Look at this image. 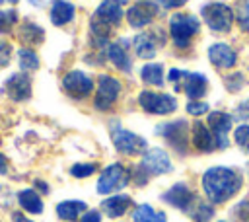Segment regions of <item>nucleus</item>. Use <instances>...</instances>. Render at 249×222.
Here are the masks:
<instances>
[{
    "mask_svg": "<svg viewBox=\"0 0 249 222\" xmlns=\"http://www.w3.org/2000/svg\"><path fill=\"white\" fill-rule=\"evenodd\" d=\"M210 93V78L202 70H185L183 82H181V92L185 99H206Z\"/></svg>",
    "mask_w": 249,
    "mask_h": 222,
    "instance_id": "6ab92c4d",
    "label": "nucleus"
},
{
    "mask_svg": "<svg viewBox=\"0 0 249 222\" xmlns=\"http://www.w3.org/2000/svg\"><path fill=\"white\" fill-rule=\"evenodd\" d=\"M214 222H231V220H228V218H216Z\"/></svg>",
    "mask_w": 249,
    "mask_h": 222,
    "instance_id": "09e8293b",
    "label": "nucleus"
},
{
    "mask_svg": "<svg viewBox=\"0 0 249 222\" xmlns=\"http://www.w3.org/2000/svg\"><path fill=\"white\" fill-rule=\"evenodd\" d=\"M216 208L210 201H206L204 197H198V201L195 203V206L191 208V212L187 214L191 218V222H214L216 220Z\"/></svg>",
    "mask_w": 249,
    "mask_h": 222,
    "instance_id": "c85d7f7f",
    "label": "nucleus"
},
{
    "mask_svg": "<svg viewBox=\"0 0 249 222\" xmlns=\"http://www.w3.org/2000/svg\"><path fill=\"white\" fill-rule=\"evenodd\" d=\"M230 111H231L235 123H249V95L241 97Z\"/></svg>",
    "mask_w": 249,
    "mask_h": 222,
    "instance_id": "4c0bfd02",
    "label": "nucleus"
},
{
    "mask_svg": "<svg viewBox=\"0 0 249 222\" xmlns=\"http://www.w3.org/2000/svg\"><path fill=\"white\" fill-rule=\"evenodd\" d=\"M35 191H37L39 195H47V193L51 191V187H49V183H45L43 179H35Z\"/></svg>",
    "mask_w": 249,
    "mask_h": 222,
    "instance_id": "37998d69",
    "label": "nucleus"
},
{
    "mask_svg": "<svg viewBox=\"0 0 249 222\" xmlns=\"http://www.w3.org/2000/svg\"><path fill=\"white\" fill-rule=\"evenodd\" d=\"M128 185H130V164L123 160H115L99 169L95 191L101 197H109L115 193H123Z\"/></svg>",
    "mask_w": 249,
    "mask_h": 222,
    "instance_id": "9d476101",
    "label": "nucleus"
},
{
    "mask_svg": "<svg viewBox=\"0 0 249 222\" xmlns=\"http://www.w3.org/2000/svg\"><path fill=\"white\" fill-rule=\"evenodd\" d=\"M18 23V12L16 10H0V33L12 31V27Z\"/></svg>",
    "mask_w": 249,
    "mask_h": 222,
    "instance_id": "58836bf2",
    "label": "nucleus"
},
{
    "mask_svg": "<svg viewBox=\"0 0 249 222\" xmlns=\"http://www.w3.org/2000/svg\"><path fill=\"white\" fill-rule=\"evenodd\" d=\"M4 2H8V4H16L18 0H0V4H4Z\"/></svg>",
    "mask_w": 249,
    "mask_h": 222,
    "instance_id": "de8ad7c7",
    "label": "nucleus"
},
{
    "mask_svg": "<svg viewBox=\"0 0 249 222\" xmlns=\"http://www.w3.org/2000/svg\"><path fill=\"white\" fill-rule=\"evenodd\" d=\"M169 47V39H167V31L161 25H152L148 29L136 31L130 35V51L134 55L136 60H156L160 56L161 51H165Z\"/></svg>",
    "mask_w": 249,
    "mask_h": 222,
    "instance_id": "6e6552de",
    "label": "nucleus"
},
{
    "mask_svg": "<svg viewBox=\"0 0 249 222\" xmlns=\"http://www.w3.org/2000/svg\"><path fill=\"white\" fill-rule=\"evenodd\" d=\"M27 2H29L31 6H35V8H43V6H45L49 0H27Z\"/></svg>",
    "mask_w": 249,
    "mask_h": 222,
    "instance_id": "49530a36",
    "label": "nucleus"
},
{
    "mask_svg": "<svg viewBox=\"0 0 249 222\" xmlns=\"http://www.w3.org/2000/svg\"><path fill=\"white\" fill-rule=\"evenodd\" d=\"M156 2L161 8V12H169V14L171 12H179L189 4V0H156Z\"/></svg>",
    "mask_w": 249,
    "mask_h": 222,
    "instance_id": "ea45409f",
    "label": "nucleus"
},
{
    "mask_svg": "<svg viewBox=\"0 0 249 222\" xmlns=\"http://www.w3.org/2000/svg\"><path fill=\"white\" fill-rule=\"evenodd\" d=\"M198 197L200 195L196 193V189L189 181L181 179V181L171 183L167 189H163L161 195H160V201L165 206H171V208H175L183 214H189L191 208L195 206V203L198 201Z\"/></svg>",
    "mask_w": 249,
    "mask_h": 222,
    "instance_id": "4468645a",
    "label": "nucleus"
},
{
    "mask_svg": "<svg viewBox=\"0 0 249 222\" xmlns=\"http://www.w3.org/2000/svg\"><path fill=\"white\" fill-rule=\"evenodd\" d=\"M10 55H12V47L4 41H0V68H4L10 62Z\"/></svg>",
    "mask_w": 249,
    "mask_h": 222,
    "instance_id": "79ce46f5",
    "label": "nucleus"
},
{
    "mask_svg": "<svg viewBox=\"0 0 249 222\" xmlns=\"http://www.w3.org/2000/svg\"><path fill=\"white\" fill-rule=\"evenodd\" d=\"M181 109L189 119H204L212 111V105L208 103V99H185Z\"/></svg>",
    "mask_w": 249,
    "mask_h": 222,
    "instance_id": "7c9ffc66",
    "label": "nucleus"
},
{
    "mask_svg": "<svg viewBox=\"0 0 249 222\" xmlns=\"http://www.w3.org/2000/svg\"><path fill=\"white\" fill-rule=\"evenodd\" d=\"M231 144L239 152L249 154V123H235L231 130Z\"/></svg>",
    "mask_w": 249,
    "mask_h": 222,
    "instance_id": "2f4dec72",
    "label": "nucleus"
},
{
    "mask_svg": "<svg viewBox=\"0 0 249 222\" xmlns=\"http://www.w3.org/2000/svg\"><path fill=\"white\" fill-rule=\"evenodd\" d=\"M200 193L214 206H224L239 197L245 187V175L233 166H208L198 177Z\"/></svg>",
    "mask_w": 249,
    "mask_h": 222,
    "instance_id": "f257e3e1",
    "label": "nucleus"
},
{
    "mask_svg": "<svg viewBox=\"0 0 249 222\" xmlns=\"http://www.w3.org/2000/svg\"><path fill=\"white\" fill-rule=\"evenodd\" d=\"M185 70H187V68H183V66H169V68H167L165 80H167L169 92H173L175 95H179V92H181V82H183Z\"/></svg>",
    "mask_w": 249,
    "mask_h": 222,
    "instance_id": "e433bc0d",
    "label": "nucleus"
},
{
    "mask_svg": "<svg viewBox=\"0 0 249 222\" xmlns=\"http://www.w3.org/2000/svg\"><path fill=\"white\" fill-rule=\"evenodd\" d=\"M88 203L82 201V199H66V201H60L56 204V216L62 220V222H78L80 216L88 210Z\"/></svg>",
    "mask_w": 249,
    "mask_h": 222,
    "instance_id": "a878e982",
    "label": "nucleus"
},
{
    "mask_svg": "<svg viewBox=\"0 0 249 222\" xmlns=\"http://www.w3.org/2000/svg\"><path fill=\"white\" fill-rule=\"evenodd\" d=\"M134 105L140 113L154 119H169L181 111L179 95L167 90H152V88H138L134 92Z\"/></svg>",
    "mask_w": 249,
    "mask_h": 222,
    "instance_id": "39448f33",
    "label": "nucleus"
},
{
    "mask_svg": "<svg viewBox=\"0 0 249 222\" xmlns=\"http://www.w3.org/2000/svg\"><path fill=\"white\" fill-rule=\"evenodd\" d=\"M18 37H19L21 45L31 49V47H37V45H41L45 41V29L35 21H23V25L19 27V35Z\"/></svg>",
    "mask_w": 249,
    "mask_h": 222,
    "instance_id": "bb28decb",
    "label": "nucleus"
},
{
    "mask_svg": "<svg viewBox=\"0 0 249 222\" xmlns=\"http://www.w3.org/2000/svg\"><path fill=\"white\" fill-rule=\"evenodd\" d=\"M167 66L163 60H146L136 66V80L140 82L142 88H152V90H165L167 88Z\"/></svg>",
    "mask_w": 249,
    "mask_h": 222,
    "instance_id": "f3484780",
    "label": "nucleus"
},
{
    "mask_svg": "<svg viewBox=\"0 0 249 222\" xmlns=\"http://www.w3.org/2000/svg\"><path fill=\"white\" fill-rule=\"evenodd\" d=\"M235 31L241 37H249V0H235L233 4Z\"/></svg>",
    "mask_w": 249,
    "mask_h": 222,
    "instance_id": "c756f323",
    "label": "nucleus"
},
{
    "mask_svg": "<svg viewBox=\"0 0 249 222\" xmlns=\"http://www.w3.org/2000/svg\"><path fill=\"white\" fill-rule=\"evenodd\" d=\"M126 97V80L111 70L95 74V90L91 95V109L99 115H113Z\"/></svg>",
    "mask_w": 249,
    "mask_h": 222,
    "instance_id": "7ed1b4c3",
    "label": "nucleus"
},
{
    "mask_svg": "<svg viewBox=\"0 0 249 222\" xmlns=\"http://www.w3.org/2000/svg\"><path fill=\"white\" fill-rule=\"evenodd\" d=\"M105 64L111 68V72L123 76L124 80L132 78L136 74V58L130 51V35H117L105 49H103Z\"/></svg>",
    "mask_w": 249,
    "mask_h": 222,
    "instance_id": "1a4fd4ad",
    "label": "nucleus"
},
{
    "mask_svg": "<svg viewBox=\"0 0 249 222\" xmlns=\"http://www.w3.org/2000/svg\"><path fill=\"white\" fill-rule=\"evenodd\" d=\"M198 18L202 25L208 29V33L216 37H228L235 29L233 21V6L222 0H208L200 4Z\"/></svg>",
    "mask_w": 249,
    "mask_h": 222,
    "instance_id": "0eeeda50",
    "label": "nucleus"
},
{
    "mask_svg": "<svg viewBox=\"0 0 249 222\" xmlns=\"http://www.w3.org/2000/svg\"><path fill=\"white\" fill-rule=\"evenodd\" d=\"M49 19L54 27H64L76 19V6L68 0H53L49 10Z\"/></svg>",
    "mask_w": 249,
    "mask_h": 222,
    "instance_id": "5701e85b",
    "label": "nucleus"
},
{
    "mask_svg": "<svg viewBox=\"0 0 249 222\" xmlns=\"http://www.w3.org/2000/svg\"><path fill=\"white\" fill-rule=\"evenodd\" d=\"M14 222H33V220H29L27 216H23L21 212H14Z\"/></svg>",
    "mask_w": 249,
    "mask_h": 222,
    "instance_id": "a18cd8bd",
    "label": "nucleus"
},
{
    "mask_svg": "<svg viewBox=\"0 0 249 222\" xmlns=\"http://www.w3.org/2000/svg\"><path fill=\"white\" fill-rule=\"evenodd\" d=\"M245 181L249 183V169H245Z\"/></svg>",
    "mask_w": 249,
    "mask_h": 222,
    "instance_id": "8fccbe9b",
    "label": "nucleus"
},
{
    "mask_svg": "<svg viewBox=\"0 0 249 222\" xmlns=\"http://www.w3.org/2000/svg\"><path fill=\"white\" fill-rule=\"evenodd\" d=\"M99 162H76L70 166L68 173L74 177V179H88L95 173H99Z\"/></svg>",
    "mask_w": 249,
    "mask_h": 222,
    "instance_id": "473e14b6",
    "label": "nucleus"
},
{
    "mask_svg": "<svg viewBox=\"0 0 249 222\" xmlns=\"http://www.w3.org/2000/svg\"><path fill=\"white\" fill-rule=\"evenodd\" d=\"M140 166L154 177H163L169 175L175 169L171 152L165 146H148V150L138 158Z\"/></svg>",
    "mask_w": 249,
    "mask_h": 222,
    "instance_id": "dca6fc26",
    "label": "nucleus"
},
{
    "mask_svg": "<svg viewBox=\"0 0 249 222\" xmlns=\"http://www.w3.org/2000/svg\"><path fill=\"white\" fill-rule=\"evenodd\" d=\"M154 136L161 138L163 146L177 158H187L191 150V119L185 115H175L161 119L152 129Z\"/></svg>",
    "mask_w": 249,
    "mask_h": 222,
    "instance_id": "20e7f679",
    "label": "nucleus"
},
{
    "mask_svg": "<svg viewBox=\"0 0 249 222\" xmlns=\"http://www.w3.org/2000/svg\"><path fill=\"white\" fill-rule=\"evenodd\" d=\"M60 88L72 101H86V99H91L93 95L95 76L82 68H70L62 74Z\"/></svg>",
    "mask_w": 249,
    "mask_h": 222,
    "instance_id": "ddd939ff",
    "label": "nucleus"
},
{
    "mask_svg": "<svg viewBox=\"0 0 249 222\" xmlns=\"http://www.w3.org/2000/svg\"><path fill=\"white\" fill-rule=\"evenodd\" d=\"M132 206H134V199L126 191L103 197L99 203V210L107 220H123L126 214H130Z\"/></svg>",
    "mask_w": 249,
    "mask_h": 222,
    "instance_id": "412c9836",
    "label": "nucleus"
},
{
    "mask_svg": "<svg viewBox=\"0 0 249 222\" xmlns=\"http://www.w3.org/2000/svg\"><path fill=\"white\" fill-rule=\"evenodd\" d=\"M130 4V0H101L95 10L91 12V18L99 19L101 23L109 25L111 29L119 31L124 25V10Z\"/></svg>",
    "mask_w": 249,
    "mask_h": 222,
    "instance_id": "a211bd4d",
    "label": "nucleus"
},
{
    "mask_svg": "<svg viewBox=\"0 0 249 222\" xmlns=\"http://www.w3.org/2000/svg\"><path fill=\"white\" fill-rule=\"evenodd\" d=\"M165 31L169 39V49L175 56H187L195 51L200 35H202V21L198 14L193 12H171L165 18Z\"/></svg>",
    "mask_w": 249,
    "mask_h": 222,
    "instance_id": "f03ea898",
    "label": "nucleus"
},
{
    "mask_svg": "<svg viewBox=\"0 0 249 222\" xmlns=\"http://www.w3.org/2000/svg\"><path fill=\"white\" fill-rule=\"evenodd\" d=\"M130 222H169L167 212L161 208H156L150 203H138L130 210Z\"/></svg>",
    "mask_w": 249,
    "mask_h": 222,
    "instance_id": "393cba45",
    "label": "nucleus"
},
{
    "mask_svg": "<svg viewBox=\"0 0 249 222\" xmlns=\"http://www.w3.org/2000/svg\"><path fill=\"white\" fill-rule=\"evenodd\" d=\"M204 121L214 134L218 152H226L231 146V130L235 127V119H233L231 111L222 109V107H218V109L212 107V111L204 117Z\"/></svg>",
    "mask_w": 249,
    "mask_h": 222,
    "instance_id": "2eb2a0df",
    "label": "nucleus"
},
{
    "mask_svg": "<svg viewBox=\"0 0 249 222\" xmlns=\"http://www.w3.org/2000/svg\"><path fill=\"white\" fill-rule=\"evenodd\" d=\"M18 203L19 206L29 212V214H41L45 210V204H43V199L41 195L35 191V189H21L18 193Z\"/></svg>",
    "mask_w": 249,
    "mask_h": 222,
    "instance_id": "cd10ccee",
    "label": "nucleus"
},
{
    "mask_svg": "<svg viewBox=\"0 0 249 222\" xmlns=\"http://www.w3.org/2000/svg\"><path fill=\"white\" fill-rule=\"evenodd\" d=\"M152 181V175L140 166V162H132L130 164V185L136 187V189H144L146 185H150Z\"/></svg>",
    "mask_w": 249,
    "mask_h": 222,
    "instance_id": "f704fd0d",
    "label": "nucleus"
},
{
    "mask_svg": "<svg viewBox=\"0 0 249 222\" xmlns=\"http://www.w3.org/2000/svg\"><path fill=\"white\" fill-rule=\"evenodd\" d=\"M4 92L12 101H27L33 92L31 78L27 74H12L4 84Z\"/></svg>",
    "mask_w": 249,
    "mask_h": 222,
    "instance_id": "4be33fe9",
    "label": "nucleus"
},
{
    "mask_svg": "<svg viewBox=\"0 0 249 222\" xmlns=\"http://www.w3.org/2000/svg\"><path fill=\"white\" fill-rule=\"evenodd\" d=\"M103 214H101V210L99 208H88L82 216H80V220L78 222H103Z\"/></svg>",
    "mask_w": 249,
    "mask_h": 222,
    "instance_id": "a19ab883",
    "label": "nucleus"
},
{
    "mask_svg": "<svg viewBox=\"0 0 249 222\" xmlns=\"http://www.w3.org/2000/svg\"><path fill=\"white\" fill-rule=\"evenodd\" d=\"M204 56L208 60V64L220 72V74H226L230 70H235L239 68L241 64V55H239V49L228 41L226 37H218L214 41H210L204 49Z\"/></svg>",
    "mask_w": 249,
    "mask_h": 222,
    "instance_id": "9b49d317",
    "label": "nucleus"
},
{
    "mask_svg": "<svg viewBox=\"0 0 249 222\" xmlns=\"http://www.w3.org/2000/svg\"><path fill=\"white\" fill-rule=\"evenodd\" d=\"M222 86L230 95H239L249 88V70L235 68L222 74Z\"/></svg>",
    "mask_w": 249,
    "mask_h": 222,
    "instance_id": "b1692460",
    "label": "nucleus"
},
{
    "mask_svg": "<svg viewBox=\"0 0 249 222\" xmlns=\"http://www.w3.org/2000/svg\"><path fill=\"white\" fill-rule=\"evenodd\" d=\"M191 150L200 156H210L218 152L214 134L204 119H193L191 121Z\"/></svg>",
    "mask_w": 249,
    "mask_h": 222,
    "instance_id": "aec40b11",
    "label": "nucleus"
},
{
    "mask_svg": "<svg viewBox=\"0 0 249 222\" xmlns=\"http://www.w3.org/2000/svg\"><path fill=\"white\" fill-rule=\"evenodd\" d=\"M18 58H19L21 70H25V72H35V70L41 66L39 55H37L33 49H29V47H21V49L18 51Z\"/></svg>",
    "mask_w": 249,
    "mask_h": 222,
    "instance_id": "72a5a7b5",
    "label": "nucleus"
},
{
    "mask_svg": "<svg viewBox=\"0 0 249 222\" xmlns=\"http://www.w3.org/2000/svg\"><path fill=\"white\" fill-rule=\"evenodd\" d=\"M8 171V160L4 154H0V173H6Z\"/></svg>",
    "mask_w": 249,
    "mask_h": 222,
    "instance_id": "c03bdc74",
    "label": "nucleus"
},
{
    "mask_svg": "<svg viewBox=\"0 0 249 222\" xmlns=\"http://www.w3.org/2000/svg\"><path fill=\"white\" fill-rule=\"evenodd\" d=\"M107 132H109V140H111L115 152L121 158H124V160L140 158L148 150V146H150V142H148V138L144 134L124 127L123 121L117 115H109V119H107Z\"/></svg>",
    "mask_w": 249,
    "mask_h": 222,
    "instance_id": "423d86ee",
    "label": "nucleus"
},
{
    "mask_svg": "<svg viewBox=\"0 0 249 222\" xmlns=\"http://www.w3.org/2000/svg\"><path fill=\"white\" fill-rule=\"evenodd\" d=\"M230 220L231 222H249V193L233 203V206L230 208Z\"/></svg>",
    "mask_w": 249,
    "mask_h": 222,
    "instance_id": "c9c22d12",
    "label": "nucleus"
},
{
    "mask_svg": "<svg viewBox=\"0 0 249 222\" xmlns=\"http://www.w3.org/2000/svg\"><path fill=\"white\" fill-rule=\"evenodd\" d=\"M161 14L163 12L156 0H134L124 10V25L132 33H136V31L156 25L158 19L161 18Z\"/></svg>",
    "mask_w": 249,
    "mask_h": 222,
    "instance_id": "f8f14e48",
    "label": "nucleus"
}]
</instances>
